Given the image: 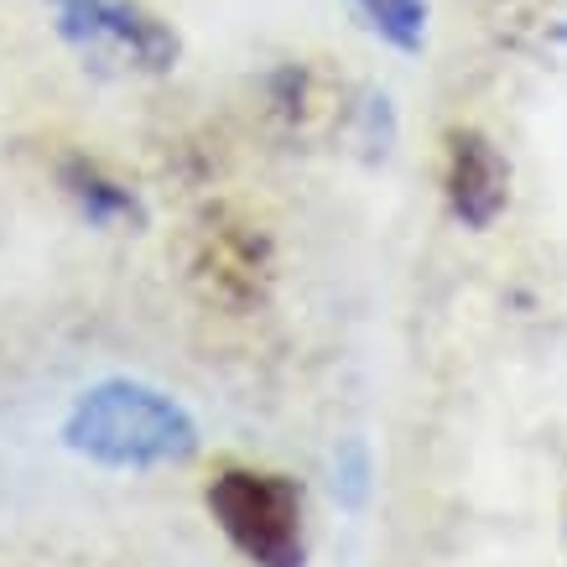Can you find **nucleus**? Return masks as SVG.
I'll return each instance as SVG.
<instances>
[{"mask_svg": "<svg viewBox=\"0 0 567 567\" xmlns=\"http://www.w3.org/2000/svg\"><path fill=\"white\" fill-rule=\"evenodd\" d=\"M63 447L115 474H152V468L188 464L204 432L177 395L156 391L146 380L110 375L73 395L69 416L58 427Z\"/></svg>", "mask_w": 567, "mask_h": 567, "instance_id": "obj_1", "label": "nucleus"}, {"mask_svg": "<svg viewBox=\"0 0 567 567\" xmlns=\"http://www.w3.org/2000/svg\"><path fill=\"white\" fill-rule=\"evenodd\" d=\"M204 505L224 542L250 567H308V505L297 480L271 468L224 464L204 484Z\"/></svg>", "mask_w": 567, "mask_h": 567, "instance_id": "obj_2", "label": "nucleus"}, {"mask_svg": "<svg viewBox=\"0 0 567 567\" xmlns=\"http://www.w3.org/2000/svg\"><path fill=\"white\" fill-rule=\"evenodd\" d=\"M58 42L94 79H167L183 63V37L141 0H48Z\"/></svg>", "mask_w": 567, "mask_h": 567, "instance_id": "obj_3", "label": "nucleus"}, {"mask_svg": "<svg viewBox=\"0 0 567 567\" xmlns=\"http://www.w3.org/2000/svg\"><path fill=\"white\" fill-rule=\"evenodd\" d=\"M177 260H183V281L193 292L229 318L260 312L276 292V245L266 235V224H256L229 204L204 208L183 229Z\"/></svg>", "mask_w": 567, "mask_h": 567, "instance_id": "obj_4", "label": "nucleus"}, {"mask_svg": "<svg viewBox=\"0 0 567 567\" xmlns=\"http://www.w3.org/2000/svg\"><path fill=\"white\" fill-rule=\"evenodd\" d=\"M443 204L474 235L495 229L511 208V162L480 125H453L443 136Z\"/></svg>", "mask_w": 567, "mask_h": 567, "instance_id": "obj_5", "label": "nucleus"}, {"mask_svg": "<svg viewBox=\"0 0 567 567\" xmlns=\"http://www.w3.org/2000/svg\"><path fill=\"white\" fill-rule=\"evenodd\" d=\"M266 94H271V121L281 125L287 141H323L333 131H349V115H354V100L344 94V84L333 73L312 69V63H287L266 79Z\"/></svg>", "mask_w": 567, "mask_h": 567, "instance_id": "obj_6", "label": "nucleus"}, {"mask_svg": "<svg viewBox=\"0 0 567 567\" xmlns=\"http://www.w3.org/2000/svg\"><path fill=\"white\" fill-rule=\"evenodd\" d=\"M58 188L73 204V214L94 224V229H104V235H141L146 219H152L146 198L89 152H69L58 162Z\"/></svg>", "mask_w": 567, "mask_h": 567, "instance_id": "obj_7", "label": "nucleus"}, {"mask_svg": "<svg viewBox=\"0 0 567 567\" xmlns=\"http://www.w3.org/2000/svg\"><path fill=\"white\" fill-rule=\"evenodd\" d=\"M349 11L360 17V27L375 42H385L401 58L427 52L432 32V0H349Z\"/></svg>", "mask_w": 567, "mask_h": 567, "instance_id": "obj_8", "label": "nucleus"}, {"mask_svg": "<svg viewBox=\"0 0 567 567\" xmlns=\"http://www.w3.org/2000/svg\"><path fill=\"white\" fill-rule=\"evenodd\" d=\"M333 495L344 499L349 511H360L364 495H370V447L360 437H349L339 453H333Z\"/></svg>", "mask_w": 567, "mask_h": 567, "instance_id": "obj_9", "label": "nucleus"}]
</instances>
